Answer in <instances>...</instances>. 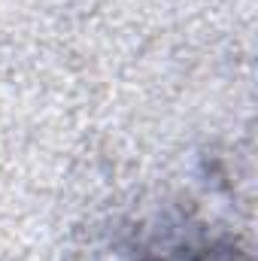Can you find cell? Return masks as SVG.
<instances>
[{
	"mask_svg": "<svg viewBox=\"0 0 258 261\" xmlns=\"http://www.w3.org/2000/svg\"><path fill=\"white\" fill-rule=\"evenodd\" d=\"M140 261H243L231 246H216V243H176L164 246L158 252H149Z\"/></svg>",
	"mask_w": 258,
	"mask_h": 261,
	"instance_id": "6da1fadb",
	"label": "cell"
}]
</instances>
